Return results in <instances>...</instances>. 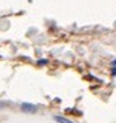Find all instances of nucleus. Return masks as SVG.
Listing matches in <instances>:
<instances>
[{
	"mask_svg": "<svg viewBox=\"0 0 116 123\" xmlns=\"http://www.w3.org/2000/svg\"><path fill=\"white\" fill-rule=\"evenodd\" d=\"M113 74L116 76V68H113Z\"/></svg>",
	"mask_w": 116,
	"mask_h": 123,
	"instance_id": "5",
	"label": "nucleus"
},
{
	"mask_svg": "<svg viewBox=\"0 0 116 123\" xmlns=\"http://www.w3.org/2000/svg\"><path fill=\"white\" fill-rule=\"evenodd\" d=\"M112 65H113V66H116V60H113V62H112Z\"/></svg>",
	"mask_w": 116,
	"mask_h": 123,
	"instance_id": "4",
	"label": "nucleus"
},
{
	"mask_svg": "<svg viewBox=\"0 0 116 123\" xmlns=\"http://www.w3.org/2000/svg\"><path fill=\"white\" fill-rule=\"evenodd\" d=\"M22 111L23 112H29V114H34V112H36V110H38V107L34 104H31V103H23L22 104Z\"/></svg>",
	"mask_w": 116,
	"mask_h": 123,
	"instance_id": "1",
	"label": "nucleus"
},
{
	"mask_svg": "<svg viewBox=\"0 0 116 123\" xmlns=\"http://www.w3.org/2000/svg\"><path fill=\"white\" fill-rule=\"evenodd\" d=\"M46 62H47V60H41L39 64H46Z\"/></svg>",
	"mask_w": 116,
	"mask_h": 123,
	"instance_id": "3",
	"label": "nucleus"
},
{
	"mask_svg": "<svg viewBox=\"0 0 116 123\" xmlns=\"http://www.w3.org/2000/svg\"><path fill=\"white\" fill-rule=\"evenodd\" d=\"M54 119L57 120L58 123H73L72 120H69V119H66L65 116H59V115H57V116H54Z\"/></svg>",
	"mask_w": 116,
	"mask_h": 123,
	"instance_id": "2",
	"label": "nucleus"
}]
</instances>
